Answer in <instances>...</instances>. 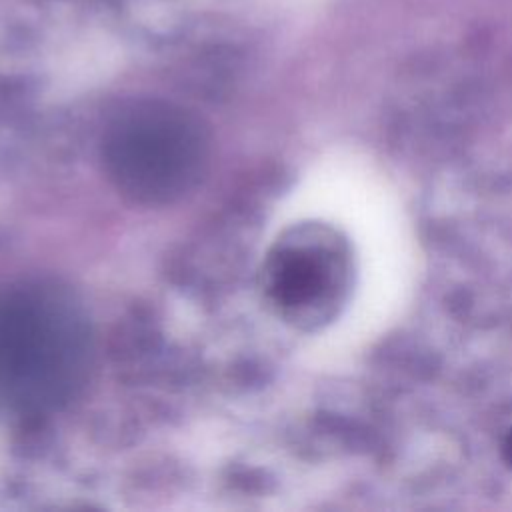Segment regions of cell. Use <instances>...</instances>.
<instances>
[{
  "label": "cell",
  "instance_id": "obj_1",
  "mask_svg": "<svg viewBox=\"0 0 512 512\" xmlns=\"http://www.w3.org/2000/svg\"><path fill=\"white\" fill-rule=\"evenodd\" d=\"M90 360V322L66 288L40 280L0 288L2 414L58 410L86 382Z\"/></svg>",
  "mask_w": 512,
  "mask_h": 512
},
{
  "label": "cell",
  "instance_id": "obj_2",
  "mask_svg": "<svg viewBox=\"0 0 512 512\" xmlns=\"http://www.w3.org/2000/svg\"><path fill=\"white\" fill-rule=\"evenodd\" d=\"M100 158L120 196L162 208L198 188L210 162V136L200 118L180 106L138 102L110 120Z\"/></svg>",
  "mask_w": 512,
  "mask_h": 512
},
{
  "label": "cell",
  "instance_id": "obj_3",
  "mask_svg": "<svg viewBox=\"0 0 512 512\" xmlns=\"http://www.w3.org/2000/svg\"><path fill=\"white\" fill-rule=\"evenodd\" d=\"M352 248L324 222H298L266 252L260 286L270 310L298 330H320L336 320L352 290Z\"/></svg>",
  "mask_w": 512,
  "mask_h": 512
},
{
  "label": "cell",
  "instance_id": "obj_4",
  "mask_svg": "<svg viewBox=\"0 0 512 512\" xmlns=\"http://www.w3.org/2000/svg\"><path fill=\"white\" fill-rule=\"evenodd\" d=\"M502 454H504V460L512 466V430L508 432L504 444H502Z\"/></svg>",
  "mask_w": 512,
  "mask_h": 512
}]
</instances>
